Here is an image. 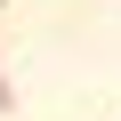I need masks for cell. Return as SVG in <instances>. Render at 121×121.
Wrapping results in <instances>:
<instances>
[{
    "label": "cell",
    "instance_id": "obj_1",
    "mask_svg": "<svg viewBox=\"0 0 121 121\" xmlns=\"http://www.w3.org/2000/svg\"><path fill=\"white\" fill-rule=\"evenodd\" d=\"M0 105H16V89H8V73H0Z\"/></svg>",
    "mask_w": 121,
    "mask_h": 121
}]
</instances>
